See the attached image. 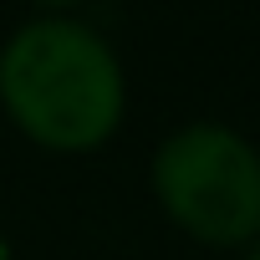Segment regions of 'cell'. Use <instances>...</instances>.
Returning a JSON list of instances; mask_svg holds the SVG:
<instances>
[{
    "instance_id": "277c9868",
    "label": "cell",
    "mask_w": 260,
    "mask_h": 260,
    "mask_svg": "<svg viewBox=\"0 0 260 260\" xmlns=\"http://www.w3.org/2000/svg\"><path fill=\"white\" fill-rule=\"evenodd\" d=\"M240 260H260V240H255V245H250V250H245Z\"/></svg>"
},
{
    "instance_id": "5b68a950",
    "label": "cell",
    "mask_w": 260,
    "mask_h": 260,
    "mask_svg": "<svg viewBox=\"0 0 260 260\" xmlns=\"http://www.w3.org/2000/svg\"><path fill=\"white\" fill-rule=\"evenodd\" d=\"M0 260H11V245H6V235H0Z\"/></svg>"
},
{
    "instance_id": "3957f363",
    "label": "cell",
    "mask_w": 260,
    "mask_h": 260,
    "mask_svg": "<svg viewBox=\"0 0 260 260\" xmlns=\"http://www.w3.org/2000/svg\"><path fill=\"white\" fill-rule=\"evenodd\" d=\"M31 6H36L41 16H72V11L82 6V0H31Z\"/></svg>"
},
{
    "instance_id": "6da1fadb",
    "label": "cell",
    "mask_w": 260,
    "mask_h": 260,
    "mask_svg": "<svg viewBox=\"0 0 260 260\" xmlns=\"http://www.w3.org/2000/svg\"><path fill=\"white\" fill-rule=\"evenodd\" d=\"M0 107L46 153L102 148L127 112V72L77 16H36L0 46Z\"/></svg>"
},
{
    "instance_id": "7a4b0ae2",
    "label": "cell",
    "mask_w": 260,
    "mask_h": 260,
    "mask_svg": "<svg viewBox=\"0 0 260 260\" xmlns=\"http://www.w3.org/2000/svg\"><path fill=\"white\" fill-rule=\"evenodd\" d=\"M153 199L189 240L250 250L260 240V148L224 122H189L153 148Z\"/></svg>"
}]
</instances>
